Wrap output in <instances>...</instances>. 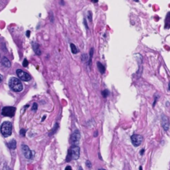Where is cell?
Segmentation results:
<instances>
[{
    "mask_svg": "<svg viewBox=\"0 0 170 170\" xmlns=\"http://www.w3.org/2000/svg\"><path fill=\"white\" fill-rule=\"evenodd\" d=\"M28 65V61H27V59H24V61L23 62V66L24 67H27Z\"/></svg>",
    "mask_w": 170,
    "mask_h": 170,
    "instance_id": "cell-20",
    "label": "cell"
},
{
    "mask_svg": "<svg viewBox=\"0 0 170 170\" xmlns=\"http://www.w3.org/2000/svg\"><path fill=\"white\" fill-rule=\"evenodd\" d=\"M80 138H81V134L78 130H76L74 132V133L71 134V142L73 146H77L79 144Z\"/></svg>",
    "mask_w": 170,
    "mask_h": 170,
    "instance_id": "cell-6",
    "label": "cell"
},
{
    "mask_svg": "<svg viewBox=\"0 0 170 170\" xmlns=\"http://www.w3.org/2000/svg\"><path fill=\"white\" fill-rule=\"evenodd\" d=\"M88 60V57L86 54H84L81 55V61H86Z\"/></svg>",
    "mask_w": 170,
    "mask_h": 170,
    "instance_id": "cell-18",
    "label": "cell"
},
{
    "mask_svg": "<svg viewBox=\"0 0 170 170\" xmlns=\"http://www.w3.org/2000/svg\"><path fill=\"white\" fill-rule=\"evenodd\" d=\"M80 149L77 146H72L69 149L68 154L67 156V161H70L71 159H77L79 157Z\"/></svg>",
    "mask_w": 170,
    "mask_h": 170,
    "instance_id": "cell-2",
    "label": "cell"
},
{
    "mask_svg": "<svg viewBox=\"0 0 170 170\" xmlns=\"http://www.w3.org/2000/svg\"><path fill=\"white\" fill-rule=\"evenodd\" d=\"M32 47H33V49L35 51V52H36L37 55H40L41 53V50H40L39 49V45L36 43V42H33V44H32Z\"/></svg>",
    "mask_w": 170,
    "mask_h": 170,
    "instance_id": "cell-10",
    "label": "cell"
},
{
    "mask_svg": "<svg viewBox=\"0 0 170 170\" xmlns=\"http://www.w3.org/2000/svg\"><path fill=\"white\" fill-rule=\"evenodd\" d=\"M22 151H23L24 156L26 157L27 159H31V157H33L32 152L30 150L29 147L26 146V145H23V146H22Z\"/></svg>",
    "mask_w": 170,
    "mask_h": 170,
    "instance_id": "cell-9",
    "label": "cell"
},
{
    "mask_svg": "<svg viewBox=\"0 0 170 170\" xmlns=\"http://www.w3.org/2000/svg\"><path fill=\"white\" fill-rule=\"evenodd\" d=\"M79 170H83V169H82V168H81V167H79Z\"/></svg>",
    "mask_w": 170,
    "mask_h": 170,
    "instance_id": "cell-30",
    "label": "cell"
},
{
    "mask_svg": "<svg viewBox=\"0 0 170 170\" xmlns=\"http://www.w3.org/2000/svg\"><path fill=\"white\" fill-rule=\"evenodd\" d=\"M143 136L139 134H134L131 136V140L132 144L136 147L139 146L141 144V142H143Z\"/></svg>",
    "mask_w": 170,
    "mask_h": 170,
    "instance_id": "cell-5",
    "label": "cell"
},
{
    "mask_svg": "<svg viewBox=\"0 0 170 170\" xmlns=\"http://www.w3.org/2000/svg\"><path fill=\"white\" fill-rule=\"evenodd\" d=\"M87 18H88L89 21L91 22H92V13L90 11H88L87 12Z\"/></svg>",
    "mask_w": 170,
    "mask_h": 170,
    "instance_id": "cell-17",
    "label": "cell"
},
{
    "mask_svg": "<svg viewBox=\"0 0 170 170\" xmlns=\"http://www.w3.org/2000/svg\"><path fill=\"white\" fill-rule=\"evenodd\" d=\"M29 33H30V31H27L26 35H27V36L28 37H29Z\"/></svg>",
    "mask_w": 170,
    "mask_h": 170,
    "instance_id": "cell-26",
    "label": "cell"
},
{
    "mask_svg": "<svg viewBox=\"0 0 170 170\" xmlns=\"http://www.w3.org/2000/svg\"><path fill=\"white\" fill-rule=\"evenodd\" d=\"M140 170H142V169H141V167H140Z\"/></svg>",
    "mask_w": 170,
    "mask_h": 170,
    "instance_id": "cell-32",
    "label": "cell"
},
{
    "mask_svg": "<svg viewBox=\"0 0 170 170\" xmlns=\"http://www.w3.org/2000/svg\"><path fill=\"white\" fill-rule=\"evenodd\" d=\"M65 170H72V169H71V167H70V166H67L66 167V169H65Z\"/></svg>",
    "mask_w": 170,
    "mask_h": 170,
    "instance_id": "cell-24",
    "label": "cell"
},
{
    "mask_svg": "<svg viewBox=\"0 0 170 170\" xmlns=\"http://www.w3.org/2000/svg\"><path fill=\"white\" fill-rule=\"evenodd\" d=\"M94 49L93 47L90 49V51H89V61H88V65L89 66H91V60H92V57H93V55H94Z\"/></svg>",
    "mask_w": 170,
    "mask_h": 170,
    "instance_id": "cell-14",
    "label": "cell"
},
{
    "mask_svg": "<svg viewBox=\"0 0 170 170\" xmlns=\"http://www.w3.org/2000/svg\"><path fill=\"white\" fill-rule=\"evenodd\" d=\"M16 108L13 106H6L2 109L1 114L4 116L12 117L14 116Z\"/></svg>",
    "mask_w": 170,
    "mask_h": 170,
    "instance_id": "cell-4",
    "label": "cell"
},
{
    "mask_svg": "<svg viewBox=\"0 0 170 170\" xmlns=\"http://www.w3.org/2000/svg\"><path fill=\"white\" fill-rule=\"evenodd\" d=\"M86 166L89 167V168H91V164L90 163L89 161H87L86 162Z\"/></svg>",
    "mask_w": 170,
    "mask_h": 170,
    "instance_id": "cell-22",
    "label": "cell"
},
{
    "mask_svg": "<svg viewBox=\"0 0 170 170\" xmlns=\"http://www.w3.org/2000/svg\"><path fill=\"white\" fill-rule=\"evenodd\" d=\"M17 74L19 78L23 81H29L31 80V77L29 75L28 73L24 72V71H22L21 69H17Z\"/></svg>",
    "mask_w": 170,
    "mask_h": 170,
    "instance_id": "cell-7",
    "label": "cell"
},
{
    "mask_svg": "<svg viewBox=\"0 0 170 170\" xmlns=\"http://www.w3.org/2000/svg\"><path fill=\"white\" fill-rule=\"evenodd\" d=\"M2 81H3V76L0 74V82H1Z\"/></svg>",
    "mask_w": 170,
    "mask_h": 170,
    "instance_id": "cell-25",
    "label": "cell"
},
{
    "mask_svg": "<svg viewBox=\"0 0 170 170\" xmlns=\"http://www.w3.org/2000/svg\"><path fill=\"white\" fill-rule=\"evenodd\" d=\"M37 104L36 103H34L33 104V106H32V110L36 111L37 110Z\"/></svg>",
    "mask_w": 170,
    "mask_h": 170,
    "instance_id": "cell-19",
    "label": "cell"
},
{
    "mask_svg": "<svg viewBox=\"0 0 170 170\" xmlns=\"http://www.w3.org/2000/svg\"><path fill=\"white\" fill-rule=\"evenodd\" d=\"M70 47H71V52L73 54L76 55V54L77 53V52H79V50L77 49L76 46L74 44H73V43L70 44Z\"/></svg>",
    "mask_w": 170,
    "mask_h": 170,
    "instance_id": "cell-13",
    "label": "cell"
},
{
    "mask_svg": "<svg viewBox=\"0 0 170 170\" xmlns=\"http://www.w3.org/2000/svg\"><path fill=\"white\" fill-rule=\"evenodd\" d=\"M168 90L170 91V81L169 82V84H168Z\"/></svg>",
    "mask_w": 170,
    "mask_h": 170,
    "instance_id": "cell-28",
    "label": "cell"
},
{
    "mask_svg": "<svg viewBox=\"0 0 170 170\" xmlns=\"http://www.w3.org/2000/svg\"><path fill=\"white\" fill-rule=\"evenodd\" d=\"M161 126L165 131L167 132L169 127V120L165 114H162L161 117Z\"/></svg>",
    "mask_w": 170,
    "mask_h": 170,
    "instance_id": "cell-8",
    "label": "cell"
},
{
    "mask_svg": "<svg viewBox=\"0 0 170 170\" xmlns=\"http://www.w3.org/2000/svg\"><path fill=\"white\" fill-rule=\"evenodd\" d=\"M97 67L99 69V71L101 74H104L106 72V67H104L103 64H101L100 62H97Z\"/></svg>",
    "mask_w": 170,
    "mask_h": 170,
    "instance_id": "cell-11",
    "label": "cell"
},
{
    "mask_svg": "<svg viewBox=\"0 0 170 170\" xmlns=\"http://www.w3.org/2000/svg\"><path fill=\"white\" fill-rule=\"evenodd\" d=\"M84 24L85 25V26H86V28L87 29H88V26H87V21H86V19H84Z\"/></svg>",
    "mask_w": 170,
    "mask_h": 170,
    "instance_id": "cell-23",
    "label": "cell"
},
{
    "mask_svg": "<svg viewBox=\"0 0 170 170\" xmlns=\"http://www.w3.org/2000/svg\"><path fill=\"white\" fill-rule=\"evenodd\" d=\"M8 146L9 148H11L12 149H16V140H12L9 142L8 143Z\"/></svg>",
    "mask_w": 170,
    "mask_h": 170,
    "instance_id": "cell-15",
    "label": "cell"
},
{
    "mask_svg": "<svg viewBox=\"0 0 170 170\" xmlns=\"http://www.w3.org/2000/svg\"><path fill=\"white\" fill-rule=\"evenodd\" d=\"M144 149H142V150H141V152H140V154H141V155H143V154H144Z\"/></svg>",
    "mask_w": 170,
    "mask_h": 170,
    "instance_id": "cell-27",
    "label": "cell"
},
{
    "mask_svg": "<svg viewBox=\"0 0 170 170\" xmlns=\"http://www.w3.org/2000/svg\"><path fill=\"white\" fill-rule=\"evenodd\" d=\"M109 92L108 90H107V89H105L101 92V94L104 98H107V97L109 96Z\"/></svg>",
    "mask_w": 170,
    "mask_h": 170,
    "instance_id": "cell-16",
    "label": "cell"
},
{
    "mask_svg": "<svg viewBox=\"0 0 170 170\" xmlns=\"http://www.w3.org/2000/svg\"><path fill=\"white\" fill-rule=\"evenodd\" d=\"M97 134H98V133H97V131H96V132H95V135H94V136H96H96H97Z\"/></svg>",
    "mask_w": 170,
    "mask_h": 170,
    "instance_id": "cell-29",
    "label": "cell"
},
{
    "mask_svg": "<svg viewBox=\"0 0 170 170\" xmlns=\"http://www.w3.org/2000/svg\"><path fill=\"white\" fill-rule=\"evenodd\" d=\"M9 86L12 91L19 92L23 90V84L16 77H12L9 81Z\"/></svg>",
    "mask_w": 170,
    "mask_h": 170,
    "instance_id": "cell-1",
    "label": "cell"
},
{
    "mask_svg": "<svg viewBox=\"0 0 170 170\" xmlns=\"http://www.w3.org/2000/svg\"><path fill=\"white\" fill-rule=\"evenodd\" d=\"M99 170H106V169H99Z\"/></svg>",
    "mask_w": 170,
    "mask_h": 170,
    "instance_id": "cell-31",
    "label": "cell"
},
{
    "mask_svg": "<svg viewBox=\"0 0 170 170\" xmlns=\"http://www.w3.org/2000/svg\"><path fill=\"white\" fill-rule=\"evenodd\" d=\"M20 135H21L22 136H24L26 135V130L24 129H22L20 130Z\"/></svg>",
    "mask_w": 170,
    "mask_h": 170,
    "instance_id": "cell-21",
    "label": "cell"
},
{
    "mask_svg": "<svg viewBox=\"0 0 170 170\" xmlns=\"http://www.w3.org/2000/svg\"><path fill=\"white\" fill-rule=\"evenodd\" d=\"M1 64L2 65L6 67H11V62L7 59L6 57H4L1 60Z\"/></svg>",
    "mask_w": 170,
    "mask_h": 170,
    "instance_id": "cell-12",
    "label": "cell"
},
{
    "mask_svg": "<svg viewBox=\"0 0 170 170\" xmlns=\"http://www.w3.org/2000/svg\"><path fill=\"white\" fill-rule=\"evenodd\" d=\"M1 132L4 137L11 136L12 132V124L8 121L4 122L1 126Z\"/></svg>",
    "mask_w": 170,
    "mask_h": 170,
    "instance_id": "cell-3",
    "label": "cell"
}]
</instances>
